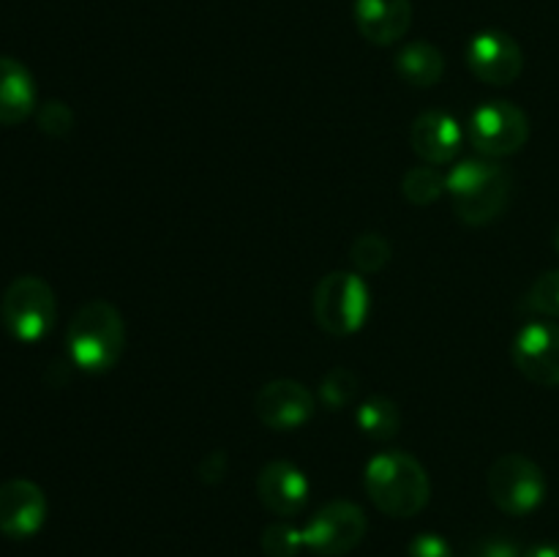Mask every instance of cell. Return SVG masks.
I'll return each mask as SVG.
<instances>
[{
    "instance_id": "18",
    "label": "cell",
    "mask_w": 559,
    "mask_h": 557,
    "mask_svg": "<svg viewBox=\"0 0 559 557\" xmlns=\"http://www.w3.org/2000/svg\"><path fill=\"white\" fill-rule=\"evenodd\" d=\"M355 426L369 440H391L402 429V413H399L396 402L388 396H371L355 410Z\"/></svg>"
},
{
    "instance_id": "4",
    "label": "cell",
    "mask_w": 559,
    "mask_h": 557,
    "mask_svg": "<svg viewBox=\"0 0 559 557\" xmlns=\"http://www.w3.org/2000/svg\"><path fill=\"white\" fill-rule=\"evenodd\" d=\"M317 325L331 336H353L371 315V289L358 271H331L311 298Z\"/></svg>"
},
{
    "instance_id": "1",
    "label": "cell",
    "mask_w": 559,
    "mask_h": 557,
    "mask_svg": "<svg viewBox=\"0 0 559 557\" xmlns=\"http://www.w3.org/2000/svg\"><path fill=\"white\" fill-rule=\"evenodd\" d=\"M445 194L451 197L459 222L486 227L511 205L513 175L497 158H464L445 175Z\"/></svg>"
},
{
    "instance_id": "8",
    "label": "cell",
    "mask_w": 559,
    "mask_h": 557,
    "mask_svg": "<svg viewBox=\"0 0 559 557\" xmlns=\"http://www.w3.org/2000/svg\"><path fill=\"white\" fill-rule=\"evenodd\" d=\"M369 519L358 502L331 500L304 528L306 549L320 557H342L358 549L366 538Z\"/></svg>"
},
{
    "instance_id": "25",
    "label": "cell",
    "mask_w": 559,
    "mask_h": 557,
    "mask_svg": "<svg viewBox=\"0 0 559 557\" xmlns=\"http://www.w3.org/2000/svg\"><path fill=\"white\" fill-rule=\"evenodd\" d=\"M467 557H524V549L511 535H486L469 546Z\"/></svg>"
},
{
    "instance_id": "19",
    "label": "cell",
    "mask_w": 559,
    "mask_h": 557,
    "mask_svg": "<svg viewBox=\"0 0 559 557\" xmlns=\"http://www.w3.org/2000/svg\"><path fill=\"white\" fill-rule=\"evenodd\" d=\"M402 194L404 200L418 208L431 205V202H437L445 194V175L437 167H431V164H418V167L404 173Z\"/></svg>"
},
{
    "instance_id": "20",
    "label": "cell",
    "mask_w": 559,
    "mask_h": 557,
    "mask_svg": "<svg viewBox=\"0 0 559 557\" xmlns=\"http://www.w3.org/2000/svg\"><path fill=\"white\" fill-rule=\"evenodd\" d=\"M391 240L382 233H374V229H371V233H360L358 238L349 244V260H353L355 271H358L360 276H366V273H380L382 268L391 262Z\"/></svg>"
},
{
    "instance_id": "9",
    "label": "cell",
    "mask_w": 559,
    "mask_h": 557,
    "mask_svg": "<svg viewBox=\"0 0 559 557\" xmlns=\"http://www.w3.org/2000/svg\"><path fill=\"white\" fill-rule=\"evenodd\" d=\"M511 358L530 382L540 388H559V322L540 317L519 328Z\"/></svg>"
},
{
    "instance_id": "12",
    "label": "cell",
    "mask_w": 559,
    "mask_h": 557,
    "mask_svg": "<svg viewBox=\"0 0 559 557\" xmlns=\"http://www.w3.org/2000/svg\"><path fill=\"white\" fill-rule=\"evenodd\" d=\"M47 522V495L31 478H9L0 484V533L5 538H33Z\"/></svg>"
},
{
    "instance_id": "24",
    "label": "cell",
    "mask_w": 559,
    "mask_h": 557,
    "mask_svg": "<svg viewBox=\"0 0 559 557\" xmlns=\"http://www.w3.org/2000/svg\"><path fill=\"white\" fill-rule=\"evenodd\" d=\"M36 123L44 134L60 140V137H69L71 129H74V112L60 98H49L36 109Z\"/></svg>"
},
{
    "instance_id": "3",
    "label": "cell",
    "mask_w": 559,
    "mask_h": 557,
    "mask_svg": "<svg viewBox=\"0 0 559 557\" xmlns=\"http://www.w3.org/2000/svg\"><path fill=\"white\" fill-rule=\"evenodd\" d=\"M126 322L118 306L109 300H87L71 317L66 331V349L76 369L104 375L115 369L126 353Z\"/></svg>"
},
{
    "instance_id": "21",
    "label": "cell",
    "mask_w": 559,
    "mask_h": 557,
    "mask_svg": "<svg viewBox=\"0 0 559 557\" xmlns=\"http://www.w3.org/2000/svg\"><path fill=\"white\" fill-rule=\"evenodd\" d=\"M358 391H360L358 375H355L353 369H347V366H336V369H331L325 377H322L317 396H320V402L325 404L328 410L336 413V410L353 404V399L358 396Z\"/></svg>"
},
{
    "instance_id": "29",
    "label": "cell",
    "mask_w": 559,
    "mask_h": 557,
    "mask_svg": "<svg viewBox=\"0 0 559 557\" xmlns=\"http://www.w3.org/2000/svg\"><path fill=\"white\" fill-rule=\"evenodd\" d=\"M555 251L559 254V224H557V229H555Z\"/></svg>"
},
{
    "instance_id": "5",
    "label": "cell",
    "mask_w": 559,
    "mask_h": 557,
    "mask_svg": "<svg viewBox=\"0 0 559 557\" xmlns=\"http://www.w3.org/2000/svg\"><path fill=\"white\" fill-rule=\"evenodd\" d=\"M58 320L55 289L41 276H16L0 298V322L5 333L22 344L49 336Z\"/></svg>"
},
{
    "instance_id": "17",
    "label": "cell",
    "mask_w": 559,
    "mask_h": 557,
    "mask_svg": "<svg viewBox=\"0 0 559 557\" xmlns=\"http://www.w3.org/2000/svg\"><path fill=\"white\" fill-rule=\"evenodd\" d=\"M396 74L413 87H435L445 74V55L429 42H409L396 55Z\"/></svg>"
},
{
    "instance_id": "16",
    "label": "cell",
    "mask_w": 559,
    "mask_h": 557,
    "mask_svg": "<svg viewBox=\"0 0 559 557\" xmlns=\"http://www.w3.org/2000/svg\"><path fill=\"white\" fill-rule=\"evenodd\" d=\"M36 112V82L25 63L0 55V126H20Z\"/></svg>"
},
{
    "instance_id": "10",
    "label": "cell",
    "mask_w": 559,
    "mask_h": 557,
    "mask_svg": "<svg viewBox=\"0 0 559 557\" xmlns=\"http://www.w3.org/2000/svg\"><path fill=\"white\" fill-rule=\"evenodd\" d=\"M467 66L486 85L506 87L522 76L524 52L511 33L500 31V27H486L469 38Z\"/></svg>"
},
{
    "instance_id": "23",
    "label": "cell",
    "mask_w": 559,
    "mask_h": 557,
    "mask_svg": "<svg viewBox=\"0 0 559 557\" xmlns=\"http://www.w3.org/2000/svg\"><path fill=\"white\" fill-rule=\"evenodd\" d=\"M260 546L267 557H298L300 549H306L304 528H295L287 522L267 524L262 530Z\"/></svg>"
},
{
    "instance_id": "26",
    "label": "cell",
    "mask_w": 559,
    "mask_h": 557,
    "mask_svg": "<svg viewBox=\"0 0 559 557\" xmlns=\"http://www.w3.org/2000/svg\"><path fill=\"white\" fill-rule=\"evenodd\" d=\"M407 557H456L440 533H418L407 546Z\"/></svg>"
},
{
    "instance_id": "14",
    "label": "cell",
    "mask_w": 559,
    "mask_h": 557,
    "mask_svg": "<svg viewBox=\"0 0 559 557\" xmlns=\"http://www.w3.org/2000/svg\"><path fill=\"white\" fill-rule=\"evenodd\" d=\"M462 142V123L442 109H426L413 120V129H409V145L415 156L431 167L456 162Z\"/></svg>"
},
{
    "instance_id": "28",
    "label": "cell",
    "mask_w": 559,
    "mask_h": 557,
    "mask_svg": "<svg viewBox=\"0 0 559 557\" xmlns=\"http://www.w3.org/2000/svg\"><path fill=\"white\" fill-rule=\"evenodd\" d=\"M524 557H559L557 541H546V544H535L524 549Z\"/></svg>"
},
{
    "instance_id": "7",
    "label": "cell",
    "mask_w": 559,
    "mask_h": 557,
    "mask_svg": "<svg viewBox=\"0 0 559 557\" xmlns=\"http://www.w3.org/2000/svg\"><path fill=\"white\" fill-rule=\"evenodd\" d=\"M467 137L475 151L486 158H506L522 151L530 140V118L513 102L480 104L467 126Z\"/></svg>"
},
{
    "instance_id": "6",
    "label": "cell",
    "mask_w": 559,
    "mask_h": 557,
    "mask_svg": "<svg viewBox=\"0 0 559 557\" xmlns=\"http://www.w3.org/2000/svg\"><path fill=\"white\" fill-rule=\"evenodd\" d=\"M486 489H489L491 502L508 517H527L538 511L546 500V475L524 453H506L497 459L486 475Z\"/></svg>"
},
{
    "instance_id": "15",
    "label": "cell",
    "mask_w": 559,
    "mask_h": 557,
    "mask_svg": "<svg viewBox=\"0 0 559 557\" xmlns=\"http://www.w3.org/2000/svg\"><path fill=\"white\" fill-rule=\"evenodd\" d=\"M355 25L369 44L391 47L407 36L413 25V3L409 0H355Z\"/></svg>"
},
{
    "instance_id": "2",
    "label": "cell",
    "mask_w": 559,
    "mask_h": 557,
    "mask_svg": "<svg viewBox=\"0 0 559 557\" xmlns=\"http://www.w3.org/2000/svg\"><path fill=\"white\" fill-rule=\"evenodd\" d=\"M364 486L377 511L393 519L418 517L431 497V481L424 464L407 451H380L364 470Z\"/></svg>"
},
{
    "instance_id": "11",
    "label": "cell",
    "mask_w": 559,
    "mask_h": 557,
    "mask_svg": "<svg viewBox=\"0 0 559 557\" xmlns=\"http://www.w3.org/2000/svg\"><path fill=\"white\" fill-rule=\"evenodd\" d=\"M254 413L262 426L273 431H295L317 413V396L298 380H271L257 391Z\"/></svg>"
},
{
    "instance_id": "27",
    "label": "cell",
    "mask_w": 559,
    "mask_h": 557,
    "mask_svg": "<svg viewBox=\"0 0 559 557\" xmlns=\"http://www.w3.org/2000/svg\"><path fill=\"white\" fill-rule=\"evenodd\" d=\"M227 453L224 451H211L205 459L200 462V478L205 481V484H218V481H224V475H227Z\"/></svg>"
},
{
    "instance_id": "22",
    "label": "cell",
    "mask_w": 559,
    "mask_h": 557,
    "mask_svg": "<svg viewBox=\"0 0 559 557\" xmlns=\"http://www.w3.org/2000/svg\"><path fill=\"white\" fill-rule=\"evenodd\" d=\"M524 309L533 315L544 317V320H557L559 317V268L546 271L530 284L527 295H524Z\"/></svg>"
},
{
    "instance_id": "13",
    "label": "cell",
    "mask_w": 559,
    "mask_h": 557,
    "mask_svg": "<svg viewBox=\"0 0 559 557\" xmlns=\"http://www.w3.org/2000/svg\"><path fill=\"white\" fill-rule=\"evenodd\" d=\"M311 495L309 475L293 462L273 459L257 475V497L271 513L282 519L298 517Z\"/></svg>"
}]
</instances>
